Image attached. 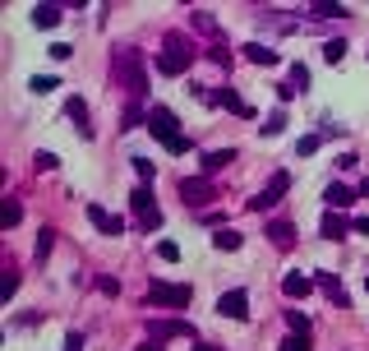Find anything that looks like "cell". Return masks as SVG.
I'll list each match as a JSON object with an SVG mask.
<instances>
[{"instance_id":"obj_1","label":"cell","mask_w":369,"mask_h":351,"mask_svg":"<svg viewBox=\"0 0 369 351\" xmlns=\"http://www.w3.org/2000/svg\"><path fill=\"white\" fill-rule=\"evenodd\" d=\"M111 83H120L134 97L148 93V65H143V56L134 46H115L111 51Z\"/></svg>"},{"instance_id":"obj_2","label":"cell","mask_w":369,"mask_h":351,"mask_svg":"<svg viewBox=\"0 0 369 351\" xmlns=\"http://www.w3.org/2000/svg\"><path fill=\"white\" fill-rule=\"evenodd\" d=\"M189 65H194V46H189V37H180V33H167V51L157 56V70L176 79V74H184Z\"/></svg>"},{"instance_id":"obj_3","label":"cell","mask_w":369,"mask_h":351,"mask_svg":"<svg viewBox=\"0 0 369 351\" xmlns=\"http://www.w3.org/2000/svg\"><path fill=\"white\" fill-rule=\"evenodd\" d=\"M194 300V291L184 282H148L143 291V305H167V310H184Z\"/></svg>"},{"instance_id":"obj_4","label":"cell","mask_w":369,"mask_h":351,"mask_svg":"<svg viewBox=\"0 0 369 351\" xmlns=\"http://www.w3.org/2000/svg\"><path fill=\"white\" fill-rule=\"evenodd\" d=\"M286 190H291V171H273L268 176V185L249 199V213H268V208H277L281 199H286Z\"/></svg>"},{"instance_id":"obj_5","label":"cell","mask_w":369,"mask_h":351,"mask_svg":"<svg viewBox=\"0 0 369 351\" xmlns=\"http://www.w3.org/2000/svg\"><path fill=\"white\" fill-rule=\"evenodd\" d=\"M130 208H134V222H139L143 231H157V227H162V208L152 203V190H148V185H139V190L130 194Z\"/></svg>"},{"instance_id":"obj_6","label":"cell","mask_w":369,"mask_h":351,"mask_svg":"<svg viewBox=\"0 0 369 351\" xmlns=\"http://www.w3.org/2000/svg\"><path fill=\"white\" fill-rule=\"evenodd\" d=\"M180 199L189 203V208H208V203L217 199V190H212L208 176H180Z\"/></svg>"},{"instance_id":"obj_7","label":"cell","mask_w":369,"mask_h":351,"mask_svg":"<svg viewBox=\"0 0 369 351\" xmlns=\"http://www.w3.org/2000/svg\"><path fill=\"white\" fill-rule=\"evenodd\" d=\"M148 134H157L162 143H176V139H180L176 111H171V106H152V111H148Z\"/></svg>"},{"instance_id":"obj_8","label":"cell","mask_w":369,"mask_h":351,"mask_svg":"<svg viewBox=\"0 0 369 351\" xmlns=\"http://www.w3.org/2000/svg\"><path fill=\"white\" fill-rule=\"evenodd\" d=\"M171 337H194L189 319H148V342H171Z\"/></svg>"},{"instance_id":"obj_9","label":"cell","mask_w":369,"mask_h":351,"mask_svg":"<svg viewBox=\"0 0 369 351\" xmlns=\"http://www.w3.org/2000/svg\"><path fill=\"white\" fill-rule=\"evenodd\" d=\"M217 315L222 319H249V291H222L217 296Z\"/></svg>"},{"instance_id":"obj_10","label":"cell","mask_w":369,"mask_h":351,"mask_svg":"<svg viewBox=\"0 0 369 351\" xmlns=\"http://www.w3.org/2000/svg\"><path fill=\"white\" fill-rule=\"evenodd\" d=\"M88 222L102 231V236H120V231H125V222L115 218V213H106L102 203H88Z\"/></svg>"},{"instance_id":"obj_11","label":"cell","mask_w":369,"mask_h":351,"mask_svg":"<svg viewBox=\"0 0 369 351\" xmlns=\"http://www.w3.org/2000/svg\"><path fill=\"white\" fill-rule=\"evenodd\" d=\"M212 102H222L231 116H240V121H249V116H254V106H249L245 97L236 93V88H222V93H212Z\"/></svg>"},{"instance_id":"obj_12","label":"cell","mask_w":369,"mask_h":351,"mask_svg":"<svg viewBox=\"0 0 369 351\" xmlns=\"http://www.w3.org/2000/svg\"><path fill=\"white\" fill-rule=\"evenodd\" d=\"M314 291V278H305V273H286L281 278V296L286 300H300V296H309Z\"/></svg>"},{"instance_id":"obj_13","label":"cell","mask_w":369,"mask_h":351,"mask_svg":"<svg viewBox=\"0 0 369 351\" xmlns=\"http://www.w3.org/2000/svg\"><path fill=\"white\" fill-rule=\"evenodd\" d=\"M323 203H328V213H342V208H351V203H355V194L346 190V185H328Z\"/></svg>"},{"instance_id":"obj_14","label":"cell","mask_w":369,"mask_h":351,"mask_svg":"<svg viewBox=\"0 0 369 351\" xmlns=\"http://www.w3.org/2000/svg\"><path fill=\"white\" fill-rule=\"evenodd\" d=\"M227 162H236V148H212V153H203V176H217L222 167H227Z\"/></svg>"},{"instance_id":"obj_15","label":"cell","mask_w":369,"mask_h":351,"mask_svg":"<svg viewBox=\"0 0 369 351\" xmlns=\"http://www.w3.org/2000/svg\"><path fill=\"white\" fill-rule=\"evenodd\" d=\"M65 111H70V121L79 125V134H83V139H93V125H88V102H83V97H70V106H65Z\"/></svg>"},{"instance_id":"obj_16","label":"cell","mask_w":369,"mask_h":351,"mask_svg":"<svg viewBox=\"0 0 369 351\" xmlns=\"http://www.w3.org/2000/svg\"><path fill=\"white\" fill-rule=\"evenodd\" d=\"M318 236L342 240V236H346V218H342V213H323V222H318Z\"/></svg>"},{"instance_id":"obj_17","label":"cell","mask_w":369,"mask_h":351,"mask_svg":"<svg viewBox=\"0 0 369 351\" xmlns=\"http://www.w3.org/2000/svg\"><path fill=\"white\" fill-rule=\"evenodd\" d=\"M314 287H318V291H328V296H333L337 305H346V291H342V278H337V273H318Z\"/></svg>"},{"instance_id":"obj_18","label":"cell","mask_w":369,"mask_h":351,"mask_svg":"<svg viewBox=\"0 0 369 351\" xmlns=\"http://www.w3.org/2000/svg\"><path fill=\"white\" fill-rule=\"evenodd\" d=\"M268 240H273L277 250H286L291 240H296V227H291V222H268Z\"/></svg>"},{"instance_id":"obj_19","label":"cell","mask_w":369,"mask_h":351,"mask_svg":"<svg viewBox=\"0 0 369 351\" xmlns=\"http://www.w3.org/2000/svg\"><path fill=\"white\" fill-rule=\"evenodd\" d=\"M33 24L37 28H56L61 24V5H33Z\"/></svg>"},{"instance_id":"obj_20","label":"cell","mask_w":369,"mask_h":351,"mask_svg":"<svg viewBox=\"0 0 369 351\" xmlns=\"http://www.w3.org/2000/svg\"><path fill=\"white\" fill-rule=\"evenodd\" d=\"M245 61H254V65H277V51H273V46H264V42H249V46H245Z\"/></svg>"},{"instance_id":"obj_21","label":"cell","mask_w":369,"mask_h":351,"mask_svg":"<svg viewBox=\"0 0 369 351\" xmlns=\"http://www.w3.org/2000/svg\"><path fill=\"white\" fill-rule=\"evenodd\" d=\"M240 240H245V236H240L236 227H217V236H212V245H217V250H240Z\"/></svg>"},{"instance_id":"obj_22","label":"cell","mask_w":369,"mask_h":351,"mask_svg":"<svg viewBox=\"0 0 369 351\" xmlns=\"http://www.w3.org/2000/svg\"><path fill=\"white\" fill-rule=\"evenodd\" d=\"M286 328H291V333H300V337H309V319L300 315V310H286Z\"/></svg>"},{"instance_id":"obj_23","label":"cell","mask_w":369,"mask_h":351,"mask_svg":"<svg viewBox=\"0 0 369 351\" xmlns=\"http://www.w3.org/2000/svg\"><path fill=\"white\" fill-rule=\"evenodd\" d=\"M342 56H346V42H342V37H333V42H323V61H328V65H337V61H342Z\"/></svg>"},{"instance_id":"obj_24","label":"cell","mask_w":369,"mask_h":351,"mask_svg":"<svg viewBox=\"0 0 369 351\" xmlns=\"http://www.w3.org/2000/svg\"><path fill=\"white\" fill-rule=\"evenodd\" d=\"M33 93H56V88H61V79H56V74H33Z\"/></svg>"},{"instance_id":"obj_25","label":"cell","mask_w":369,"mask_h":351,"mask_svg":"<svg viewBox=\"0 0 369 351\" xmlns=\"http://www.w3.org/2000/svg\"><path fill=\"white\" fill-rule=\"evenodd\" d=\"M120 121H125L120 130H139V125H148V116H143L139 106H125V116H120Z\"/></svg>"},{"instance_id":"obj_26","label":"cell","mask_w":369,"mask_h":351,"mask_svg":"<svg viewBox=\"0 0 369 351\" xmlns=\"http://www.w3.org/2000/svg\"><path fill=\"white\" fill-rule=\"evenodd\" d=\"M51 245H56V231H51V227H42V231H37V259L51 255Z\"/></svg>"},{"instance_id":"obj_27","label":"cell","mask_w":369,"mask_h":351,"mask_svg":"<svg viewBox=\"0 0 369 351\" xmlns=\"http://www.w3.org/2000/svg\"><path fill=\"white\" fill-rule=\"evenodd\" d=\"M286 83L296 88V93H305V88H309V70H305V65H291V79Z\"/></svg>"},{"instance_id":"obj_28","label":"cell","mask_w":369,"mask_h":351,"mask_svg":"<svg viewBox=\"0 0 369 351\" xmlns=\"http://www.w3.org/2000/svg\"><path fill=\"white\" fill-rule=\"evenodd\" d=\"M194 28H199V33H217V19H212L208 9H194Z\"/></svg>"},{"instance_id":"obj_29","label":"cell","mask_w":369,"mask_h":351,"mask_svg":"<svg viewBox=\"0 0 369 351\" xmlns=\"http://www.w3.org/2000/svg\"><path fill=\"white\" fill-rule=\"evenodd\" d=\"M309 14H314V19H342V14H346V5H314Z\"/></svg>"},{"instance_id":"obj_30","label":"cell","mask_w":369,"mask_h":351,"mask_svg":"<svg viewBox=\"0 0 369 351\" xmlns=\"http://www.w3.org/2000/svg\"><path fill=\"white\" fill-rule=\"evenodd\" d=\"M157 259L176 263V259H180V245H176V240H157Z\"/></svg>"},{"instance_id":"obj_31","label":"cell","mask_w":369,"mask_h":351,"mask_svg":"<svg viewBox=\"0 0 369 351\" xmlns=\"http://www.w3.org/2000/svg\"><path fill=\"white\" fill-rule=\"evenodd\" d=\"M130 162H134V171H139V180H148V185H152V176H157V167H152L148 158H130Z\"/></svg>"},{"instance_id":"obj_32","label":"cell","mask_w":369,"mask_h":351,"mask_svg":"<svg viewBox=\"0 0 369 351\" xmlns=\"http://www.w3.org/2000/svg\"><path fill=\"white\" fill-rule=\"evenodd\" d=\"M318 143H323L318 134H305V139L296 143V153H300V158H309V153H318Z\"/></svg>"},{"instance_id":"obj_33","label":"cell","mask_w":369,"mask_h":351,"mask_svg":"<svg viewBox=\"0 0 369 351\" xmlns=\"http://www.w3.org/2000/svg\"><path fill=\"white\" fill-rule=\"evenodd\" d=\"M277 351H309V337H300V333H291L286 342H281Z\"/></svg>"},{"instance_id":"obj_34","label":"cell","mask_w":369,"mask_h":351,"mask_svg":"<svg viewBox=\"0 0 369 351\" xmlns=\"http://www.w3.org/2000/svg\"><path fill=\"white\" fill-rule=\"evenodd\" d=\"M281 125H286V116H281V111H273V116L264 121V134H281Z\"/></svg>"},{"instance_id":"obj_35","label":"cell","mask_w":369,"mask_h":351,"mask_svg":"<svg viewBox=\"0 0 369 351\" xmlns=\"http://www.w3.org/2000/svg\"><path fill=\"white\" fill-rule=\"evenodd\" d=\"M37 171H56V162H61V158H56V153H37Z\"/></svg>"},{"instance_id":"obj_36","label":"cell","mask_w":369,"mask_h":351,"mask_svg":"<svg viewBox=\"0 0 369 351\" xmlns=\"http://www.w3.org/2000/svg\"><path fill=\"white\" fill-rule=\"evenodd\" d=\"M208 61H217V65H227V42H212V46H208Z\"/></svg>"},{"instance_id":"obj_37","label":"cell","mask_w":369,"mask_h":351,"mask_svg":"<svg viewBox=\"0 0 369 351\" xmlns=\"http://www.w3.org/2000/svg\"><path fill=\"white\" fill-rule=\"evenodd\" d=\"M19 218H24V208H19V203H5V218H0V222H5V227H14Z\"/></svg>"},{"instance_id":"obj_38","label":"cell","mask_w":369,"mask_h":351,"mask_svg":"<svg viewBox=\"0 0 369 351\" xmlns=\"http://www.w3.org/2000/svg\"><path fill=\"white\" fill-rule=\"evenodd\" d=\"M51 56H56V61H70V56H74V46H65V42H56V46H51Z\"/></svg>"},{"instance_id":"obj_39","label":"cell","mask_w":369,"mask_h":351,"mask_svg":"<svg viewBox=\"0 0 369 351\" xmlns=\"http://www.w3.org/2000/svg\"><path fill=\"white\" fill-rule=\"evenodd\" d=\"M167 153H176V158H180V153H189V139H184V134H180L176 143H167Z\"/></svg>"},{"instance_id":"obj_40","label":"cell","mask_w":369,"mask_h":351,"mask_svg":"<svg viewBox=\"0 0 369 351\" xmlns=\"http://www.w3.org/2000/svg\"><path fill=\"white\" fill-rule=\"evenodd\" d=\"M65 351H83V333H70V337H65Z\"/></svg>"},{"instance_id":"obj_41","label":"cell","mask_w":369,"mask_h":351,"mask_svg":"<svg viewBox=\"0 0 369 351\" xmlns=\"http://www.w3.org/2000/svg\"><path fill=\"white\" fill-rule=\"evenodd\" d=\"M355 231H360V236H369V213H365V218H355Z\"/></svg>"},{"instance_id":"obj_42","label":"cell","mask_w":369,"mask_h":351,"mask_svg":"<svg viewBox=\"0 0 369 351\" xmlns=\"http://www.w3.org/2000/svg\"><path fill=\"white\" fill-rule=\"evenodd\" d=\"M194 351H227V347H217V342H199Z\"/></svg>"},{"instance_id":"obj_43","label":"cell","mask_w":369,"mask_h":351,"mask_svg":"<svg viewBox=\"0 0 369 351\" xmlns=\"http://www.w3.org/2000/svg\"><path fill=\"white\" fill-rule=\"evenodd\" d=\"M139 351H162V342H143V347H139Z\"/></svg>"},{"instance_id":"obj_44","label":"cell","mask_w":369,"mask_h":351,"mask_svg":"<svg viewBox=\"0 0 369 351\" xmlns=\"http://www.w3.org/2000/svg\"><path fill=\"white\" fill-rule=\"evenodd\" d=\"M360 194H365V199H369V176H365V185H360Z\"/></svg>"},{"instance_id":"obj_45","label":"cell","mask_w":369,"mask_h":351,"mask_svg":"<svg viewBox=\"0 0 369 351\" xmlns=\"http://www.w3.org/2000/svg\"><path fill=\"white\" fill-rule=\"evenodd\" d=\"M365 291H369V273H365Z\"/></svg>"}]
</instances>
